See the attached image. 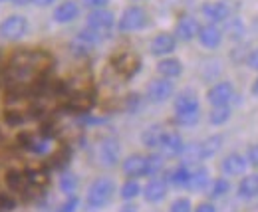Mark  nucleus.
I'll return each instance as SVG.
<instances>
[{
    "label": "nucleus",
    "instance_id": "obj_1",
    "mask_svg": "<svg viewBox=\"0 0 258 212\" xmlns=\"http://www.w3.org/2000/svg\"><path fill=\"white\" fill-rule=\"evenodd\" d=\"M113 192H115V182L107 179V177H99L90 184L86 202H88L90 208H101L111 200Z\"/></svg>",
    "mask_w": 258,
    "mask_h": 212
},
{
    "label": "nucleus",
    "instance_id": "obj_2",
    "mask_svg": "<svg viewBox=\"0 0 258 212\" xmlns=\"http://www.w3.org/2000/svg\"><path fill=\"white\" fill-rule=\"evenodd\" d=\"M221 145H223V137L221 135H213V137H207L201 143H195L189 149L183 151L185 153V163L183 165H187V163H199V161H205V159L213 157L215 153H219Z\"/></svg>",
    "mask_w": 258,
    "mask_h": 212
},
{
    "label": "nucleus",
    "instance_id": "obj_3",
    "mask_svg": "<svg viewBox=\"0 0 258 212\" xmlns=\"http://www.w3.org/2000/svg\"><path fill=\"white\" fill-rule=\"evenodd\" d=\"M28 32V20L20 14H12L0 24V38L6 42H16Z\"/></svg>",
    "mask_w": 258,
    "mask_h": 212
},
{
    "label": "nucleus",
    "instance_id": "obj_4",
    "mask_svg": "<svg viewBox=\"0 0 258 212\" xmlns=\"http://www.w3.org/2000/svg\"><path fill=\"white\" fill-rule=\"evenodd\" d=\"M147 26V12L141 6H129L123 10L117 28L121 32H135Z\"/></svg>",
    "mask_w": 258,
    "mask_h": 212
},
{
    "label": "nucleus",
    "instance_id": "obj_5",
    "mask_svg": "<svg viewBox=\"0 0 258 212\" xmlns=\"http://www.w3.org/2000/svg\"><path fill=\"white\" fill-rule=\"evenodd\" d=\"M96 157L101 167H115L119 161V143L113 137L99 139L96 147Z\"/></svg>",
    "mask_w": 258,
    "mask_h": 212
},
{
    "label": "nucleus",
    "instance_id": "obj_6",
    "mask_svg": "<svg viewBox=\"0 0 258 212\" xmlns=\"http://www.w3.org/2000/svg\"><path fill=\"white\" fill-rule=\"evenodd\" d=\"M94 103H96V99H94L92 91H74V93L66 95V103L62 105V109L72 111V113H88L94 107Z\"/></svg>",
    "mask_w": 258,
    "mask_h": 212
},
{
    "label": "nucleus",
    "instance_id": "obj_7",
    "mask_svg": "<svg viewBox=\"0 0 258 212\" xmlns=\"http://www.w3.org/2000/svg\"><path fill=\"white\" fill-rule=\"evenodd\" d=\"M173 91H175L173 82L167 80V78H159V80H153L147 86V99L151 103H163L173 95Z\"/></svg>",
    "mask_w": 258,
    "mask_h": 212
},
{
    "label": "nucleus",
    "instance_id": "obj_8",
    "mask_svg": "<svg viewBox=\"0 0 258 212\" xmlns=\"http://www.w3.org/2000/svg\"><path fill=\"white\" fill-rule=\"evenodd\" d=\"M113 24H115V16H113V12H109V10H105V8L94 10V12H90V16H88V28L99 32V34H103V36L113 28Z\"/></svg>",
    "mask_w": 258,
    "mask_h": 212
},
{
    "label": "nucleus",
    "instance_id": "obj_9",
    "mask_svg": "<svg viewBox=\"0 0 258 212\" xmlns=\"http://www.w3.org/2000/svg\"><path fill=\"white\" fill-rule=\"evenodd\" d=\"M234 97V88L230 82H219L215 84L209 93H207V99L213 103V107H223V105H228V101Z\"/></svg>",
    "mask_w": 258,
    "mask_h": 212
},
{
    "label": "nucleus",
    "instance_id": "obj_10",
    "mask_svg": "<svg viewBox=\"0 0 258 212\" xmlns=\"http://www.w3.org/2000/svg\"><path fill=\"white\" fill-rule=\"evenodd\" d=\"M159 151L161 157H177L185 151V145H183V139L177 131H165L161 143H159Z\"/></svg>",
    "mask_w": 258,
    "mask_h": 212
},
{
    "label": "nucleus",
    "instance_id": "obj_11",
    "mask_svg": "<svg viewBox=\"0 0 258 212\" xmlns=\"http://www.w3.org/2000/svg\"><path fill=\"white\" fill-rule=\"evenodd\" d=\"M199 22L195 20L193 16H189V14H185V16H181L179 20H177V26H175V38H179V40H183V42H191L195 36L199 34Z\"/></svg>",
    "mask_w": 258,
    "mask_h": 212
},
{
    "label": "nucleus",
    "instance_id": "obj_12",
    "mask_svg": "<svg viewBox=\"0 0 258 212\" xmlns=\"http://www.w3.org/2000/svg\"><path fill=\"white\" fill-rule=\"evenodd\" d=\"M113 67L123 76V78H133L137 72H139V67H141V60L137 58V56H133V54H121V56H117L115 60H113Z\"/></svg>",
    "mask_w": 258,
    "mask_h": 212
},
{
    "label": "nucleus",
    "instance_id": "obj_13",
    "mask_svg": "<svg viewBox=\"0 0 258 212\" xmlns=\"http://www.w3.org/2000/svg\"><path fill=\"white\" fill-rule=\"evenodd\" d=\"M123 173L135 179V177H147V157L143 155H129L123 161Z\"/></svg>",
    "mask_w": 258,
    "mask_h": 212
},
{
    "label": "nucleus",
    "instance_id": "obj_14",
    "mask_svg": "<svg viewBox=\"0 0 258 212\" xmlns=\"http://www.w3.org/2000/svg\"><path fill=\"white\" fill-rule=\"evenodd\" d=\"M175 46H177V38H175L173 34L163 32V34L153 38V42H151V54H153V56L171 54V52L175 50Z\"/></svg>",
    "mask_w": 258,
    "mask_h": 212
},
{
    "label": "nucleus",
    "instance_id": "obj_15",
    "mask_svg": "<svg viewBox=\"0 0 258 212\" xmlns=\"http://www.w3.org/2000/svg\"><path fill=\"white\" fill-rule=\"evenodd\" d=\"M78 16H80V6H78L74 0H66V2H62V4L54 10V20H56L58 24L74 22Z\"/></svg>",
    "mask_w": 258,
    "mask_h": 212
},
{
    "label": "nucleus",
    "instance_id": "obj_16",
    "mask_svg": "<svg viewBox=\"0 0 258 212\" xmlns=\"http://www.w3.org/2000/svg\"><path fill=\"white\" fill-rule=\"evenodd\" d=\"M203 14H205V18L211 24L225 22L226 18H228V14H230V8L226 6L225 2H209V4L203 6Z\"/></svg>",
    "mask_w": 258,
    "mask_h": 212
},
{
    "label": "nucleus",
    "instance_id": "obj_17",
    "mask_svg": "<svg viewBox=\"0 0 258 212\" xmlns=\"http://www.w3.org/2000/svg\"><path fill=\"white\" fill-rule=\"evenodd\" d=\"M246 165H248V159H244L238 153H230L223 161V171L230 177H236V175H242L246 171Z\"/></svg>",
    "mask_w": 258,
    "mask_h": 212
},
{
    "label": "nucleus",
    "instance_id": "obj_18",
    "mask_svg": "<svg viewBox=\"0 0 258 212\" xmlns=\"http://www.w3.org/2000/svg\"><path fill=\"white\" fill-rule=\"evenodd\" d=\"M199 42L205 46V48H217L223 40V32L219 30L215 24H207V26H201L199 28Z\"/></svg>",
    "mask_w": 258,
    "mask_h": 212
},
{
    "label": "nucleus",
    "instance_id": "obj_19",
    "mask_svg": "<svg viewBox=\"0 0 258 212\" xmlns=\"http://www.w3.org/2000/svg\"><path fill=\"white\" fill-rule=\"evenodd\" d=\"M143 196L147 202H159L167 196V181L165 179H153L143 190Z\"/></svg>",
    "mask_w": 258,
    "mask_h": 212
},
{
    "label": "nucleus",
    "instance_id": "obj_20",
    "mask_svg": "<svg viewBox=\"0 0 258 212\" xmlns=\"http://www.w3.org/2000/svg\"><path fill=\"white\" fill-rule=\"evenodd\" d=\"M199 109V99L197 93L191 90L181 91L175 99V111L177 113H185V111H197Z\"/></svg>",
    "mask_w": 258,
    "mask_h": 212
},
{
    "label": "nucleus",
    "instance_id": "obj_21",
    "mask_svg": "<svg viewBox=\"0 0 258 212\" xmlns=\"http://www.w3.org/2000/svg\"><path fill=\"white\" fill-rule=\"evenodd\" d=\"M167 129H163V125H151L143 131L141 135V141L147 149H159V143H161L163 135H165Z\"/></svg>",
    "mask_w": 258,
    "mask_h": 212
},
{
    "label": "nucleus",
    "instance_id": "obj_22",
    "mask_svg": "<svg viewBox=\"0 0 258 212\" xmlns=\"http://www.w3.org/2000/svg\"><path fill=\"white\" fill-rule=\"evenodd\" d=\"M157 72L161 74L163 78L167 80H173V78H179L181 72H183V63L177 58H165L157 63Z\"/></svg>",
    "mask_w": 258,
    "mask_h": 212
},
{
    "label": "nucleus",
    "instance_id": "obj_23",
    "mask_svg": "<svg viewBox=\"0 0 258 212\" xmlns=\"http://www.w3.org/2000/svg\"><path fill=\"white\" fill-rule=\"evenodd\" d=\"M238 196L240 198H254L258 196V175H248L238 184Z\"/></svg>",
    "mask_w": 258,
    "mask_h": 212
},
{
    "label": "nucleus",
    "instance_id": "obj_24",
    "mask_svg": "<svg viewBox=\"0 0 258 212\" xmlns=\"http://www.w3.org/2000/svg\"><path fill=\"white\" fill-rule=\"evenodd\" d=\"M6 184L12 188V190H26L28 181H26V173H20V171H8L6 173Z\"/></svg>",
    "mask_w": 258,
    "mask_h": 212
},
{
    "label": "nucleus",
    "instance_id": "obj_25",
    "mask_svg": "<svg viewBox=\"0 0 258 212\" xmlns=\"http://www.w3.org/2000/svg\"><path fill=\"white\" fill-rule=\"evenodd\" d=\"M169 181H171V184H175V186H189V181H191V171H189V167H185V165L177 167V169L169 175Z\"/></svg>",
    "mask_w": 258,
    "mask_h": 212
},
{
    "label": "nucleus",
    "instance_id": "obj_26",
    "mask_svg": "<svg viewBox=\"0 0 258 212\" xmlns=\"http://www.w3.org/2000/svg\"><path fill=\"white\" fill-rule=\"evenodd\" d=\"M209 184V171L205 167H199L197 171L191 173V181H189V188L193 190H203Z\"/></svg>",
    "mask_w": 258,
    "mask_h": 212
},
{
    "label": "nucleus",
    "instance_id": "obj_27",
    "mask_svg": "<svg viewBox=\"0 0 258 212\" xmlns=\"http://www.w3.org/2000/svg\"><path fill=\"white\" fill-rule=\"evenodd\" d=\"M225 32L228 34V38L234 40V42L242 40V34H244V24H242V20H240V18H230V20L226 22Z\"/></svg>",
    "mask_w": 258,
    "mask_h": 212
},
{
    "label": "nucleus",
    "instance_id": "obj_28",
    "mask_svg": "<svg viewBox=\"0 0 258 212\" xmlns=\"http://www.w3.org/2000/svg\"><path fill=\"white\" fill-rule=\"evenodd\" d=\"M230 119V107L223 105V107H213V111L209 113V121L213 125H223Z\"/></svg>",
    "mask_w": 258,
    "mask_h": 212
},
{
    "label": "nucleus",
    "instance_id": "obj_29",
    "mask_svg": "<svg viewBox=\"0 0 258 212\" xmlns=\"http://www.w3.org/2000/svg\"><path fill=\"white\" fill-rule=\"evenodd\" d=\"M60 188L64 190L68 196H70V194H74V192H76V188H78V179H76V175H72V173H64V175H62V179H60Z\"/></svg>",
    "mask_w": 258,
    "mask_h": 212
},
{
    "label": "nucleus",
    "instance_id": "obj_30",
    "mask_svg": "<svg viewBox=\"0 0 258 212\" xmlns=\"http://www.w3.org/2000/svg\"><path fill=\"white\" fill-rule=\"evenodd\" d=\"M228 188H230V184L226 179H217V181L211 184V198H221V196H225L226 192H228Z\"/></svg>",
    "mask_w": 258,
    "mask_h": 212
},
{
    "label": "nucleus",
    "instance_id": "obj_31",
    "mask_svg": "<svg viewBox=\"0 0 258 212\" xmlns=\"http://www.w3.org/2000/svg\"><path fill=\"white\" fill-rule=\"evenodd\" d=\"M139 192H141V186L133 181V179L127 181L123 186H121V198H123V200H133Z\"/></svg>",
    "mask_w": 258,
    "mask_h": 212
},
{
    "label": "nucleus",
    "instance_id": "obj_32",
    "mask_svg": "<svg viewBox=\"0 0 258 212\" xmlns=\"http://www.w3.org/2000/svg\"><path fill=\"white\" fill-rule=\"evenodd\" d=\"M161 169H163L161 155H149V157H147V175L153 177V175H157Z\"/></svg>",
    "mask_w": 258,
    "mask_h": 212
},
{
    "label": "nucleus",
    "instance_id": "obj_33",
    "mask_svg": "<svg viewBox=\"0 0 258 212\" xmlns=\"http://www.w3.org/2000/svg\"><path fill=\"white\" fill-rule=\"evenodd\" d=\"M199 109L197 111H185V113H177L175 115V121L181 123V125H195V123L199 121Z\"/></svg>",
    "mask_w": 258,
    "mask_h": 212
},
{
    "label": "nucleus",
    "instance_id": "obj_34",
    "mask_svg": "<svg viewBox=\"0 0 258 212\" xmlns=\"http://www.w3.org/2000/svg\"><path fill=\"white\" fill-rule=\"evenodd\" d=\"M26 181H28V184H38V186H42V184L48 182V175H46L44 171H28V173H26Z\"/></svg>",
    "mask_w": 258,
    "mask_h": 212
},
{
    "label": "nucleus",
    "instance_id": "obj_35",
    "mask_svg": "<svg viewBox=\"0 0 258 212\" xmlns=\"http://www.w3.org/2000/svg\"><path fill=\"white\" fill-rule=\"evenodd\" d=\"M4 121L10 127H16V125H22L24 123V115L20 111H4Z\"/></svg>",
    "mask_w": 258,
    "mask_h": 212
},
{
    "label": "nucleus",
    "instance_id": "obj_36",
    "mask_svg": "<svg viewBox=\"0 0 258 212\" xmlns=\"http://www.w3.org/2000/svg\"><path fill=\"white\" fill-rule=\"evenodd\" d=\"M78 204H80V198H78L76 194H70L68 200L62 202V206H60L56 212H76L78 210Z\"/></svg>",
    "mask_w": 258,
    "mask_h": 212
},
{
    "label": "nucleus",
    "instance_id": "obj_37",
    "mask_svg": "<svg viewBox=\"0 0 258 212\" xmlns=\"http://www.w3.org/2000/svg\"><path fill=\"white\" fill-rule=\"evenodd\" d=\"M16 208V200L6 192H0V212H10Z\"/></svg>",
    "mask_w": 258,
    "mask_h": 212
},
{
    "label": "nucleus",
    "instance_id": "obj_38",
    "mask_svg": "<svg viewBox=\"0 0 258 212\" xmlns=\"http://www.w3.org/2000/svg\"><path fill=\"white\" fill-rule=\"evenodd\" d=\"M171 212H191V200L189 198H177L171 204Z\"/></svg>",
    "mask_w": 258,
    "mask_h": 212
},
{
    "label": "nucleus",
    "instance_id": "obj_39",
    "mask_svg": "<svg viewBox=\"0 0 258 212\" xmlns=\"http://www.w3.org/2000/svg\"><path fill=\"white\" fill-rule=\"evenodd\" d=\"M139 107H141V95H139V93H131V95H127V111L129 113H135Z\"/></svg>",
    "mask_w": 258,
    "mask_h": 212
},
{
    "label": "nucleus",
    "instance_id": "obj_40",
    "mask_svg": "<svg viewBox=\"0 0 258 212\" xmlns=\"http://www.w3.org/2000/svg\"><path fill=\"white\" fill-rule=\"evenodd\" d=\"M109 0H84V6L88 8H94V10H101L103 6H107Z\"/></svg>",
    "mask_w": 258,
    "mask_h": 212
},
{
    "label": "nucleus",
    "instance_id": "obj_41",
    "mask_svg": "<svg viewBox=\"0 0 258 212\" xmlns=\"http://www.w3.org/2000/svg\"><path fill=\"white\" fill-rule=\"evenodd\" d=\"M246 159L250 161V165L258 167V145H252L248 147V153H246Z\"/></svg>",
    "mask_w": 258,
    "mask_h": 212
},
{
    "label": "nucleus",
    "instance_id": "obj_42",
    "mask_svg": "<svg viewBox=\"0 0 258 212\" xmlns=\"http://www.w3.org/2000/svg\"><path fill=\"white\" fill-rule=\"evenodd\" d=\"M246 63H248V67H250V69H256V72H258V48H256V50H252V52L248 54Z\"/></svg>",
    "mask_w": 258,
    "mask_h": 212
},
{
    "label": "nucleus",
    "instance_id": "obj_43",
    "mask_svg": "<svg viewBox=\"0 0 258 212\" xmlns=\"http://www.w3.org/2000/svg\"><path fill=\"white\" fill-rule=\"evenodd\" d=\"M195 212H217V208H215L211 202H203V204L197 206V210Z\"/></svg>",
    "mask_w": 258,
    "mask_h": 212
},
{
    "label": "nucleus",
    "instance_id": "obj_44",
    "mask_svg": "<svg viewBox=\"0 0 258 212\" xmlns=\"http://www.w3.org/2000/svg\"><path fill=\"white\" fill-rule=\"evenodd\" d=\"M32 2L36 4V6H50L54 0H32Z\"/></svg>",
    "mask_w": 258,
    "mask_h": 212
},
{
    "label": "nucleus",
    "instance_id": "obj_45",
    "mask_svg": "<svg viewBox=\"0 0 258 212\" xmlns=\"http://www.w3.org/2000/svg\"><path fill=\"white\" fill-rule=\"evenodd\" d=\"M119 212H137V206L135 204H125Z\"/></svg>",
    "mask_w": 258,
    "mask_h": 212
},
{
    "label": "nucleus",
    "instance_id": "obj_46",
    "mask_svg": "<svg viewBox=\"0 0 258 212\" xmlns=\"http://www.w3.org/2000/svg\"><path fill=\"white\" fill-rule=\"evenodd\" d=\"M28 2H32V0H14V4H18V6H24V4H28Z\"/></svg>",
    "mask_w": 258,
    "mask_h": 212
},
{
    "label": "nucleus",
    "instance_id": "obj_47",
    "mask_svg": "<svg viewBox=\"0 0 258 212\" xmlns=\"http://www.w3.org/2000/svg\"><path fill=\"white\" fill-rule=\"evenodd\" d=\"M252 93H254V95H258V78H256V82L252 84Z\"/></svg>",
    "mask_w": 258,
    "mask_h": 212
},
{
    "label": "nucleus",
    "instance_id": "obj_48",
    "mask_svg": "<svg viewBox=\"0 0 258 212\" xmlns=\"http://www.w3.org/2000/svg\"><path fill=\"white\" fill-rule=\"evenodd\" d=\"M133 2H139V0H133Z\"/></svg>",
    "mask_w": 258,
    "mask_h": 212
}]
</instances>
